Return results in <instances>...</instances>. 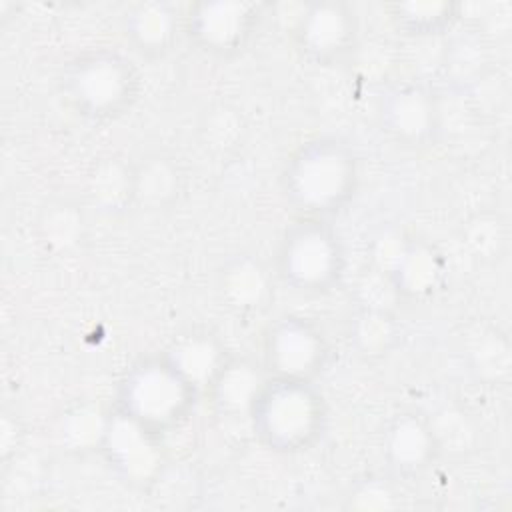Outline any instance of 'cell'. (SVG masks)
Returning <instances> with one entry per match:
<instances>
[{
    "label": "cell",
    "mask_w": 512,
    "mask_h": 512,
    "mask_svg": "<svg viewBox=\"0 0 512 512\" xmlns=\"http://www.w3.org/2000/svg\"><path fill=\"white\" fill-rule=\"evenodd\" d=\"M254 430L274 450H298L322 430V398L306 378L276 376L252 402Z\"/></svg>",
    "instance_id": "1"
},
{
    "label": "cell",
    "mask_w": 512,
    "mask_h": 512,
    "mask_svg": "<svg viewBox=\"0 0 512 512\" xmlns=\"http://www.w3.org/2000/svg\"><path fill=\"white\" fill-rule=\"evenodd\" d=\"M286 194L310 214L336 210L354 190L356 166L348 148L336 140L308 142L284 174Z\"/></svg>",
    "instance_id": "2"
},
{
    "label": "cell",
    "mask_w": 512,
    "mask_h": 512,
    "mask_svg": "<svg viewBox=\"0 0 512 512\" xmlns=\"http://www.w3.org/2000/svg\"><path fill=\"white\" fill-rule=\"evenodd\" d=\"M194 380L176 360L142 362L124 384V414L140 428L178 422L190 406Z\"/></svg>",
    "instance_id": "3"
},
{
    "label": "cell",
    "mask_w": 512,
    "mask_h": 512,
    "mask_svg": "<svg viewBox=\"0 0 512 512\" xmlns=\"http://www.w3.org/2000/svg\"><path fill=\"white\" fill-rule=\"evenodd\" d=\"M124 58L112 52H98L78 58L68 74L70 98L84 114L114 116L134 94V72Z\"/></svg>",
    "instance_id": "4"
},
{
    "label": "cell",
    "mask_w": 512,
    "mask_h": 512,
    "mask_svg": "<svg viewBox=\"0 0 512 512\" xmlns=\"http://www.w3.org/2000/svg\"><path fill=\"white\" fill-rule=\"evenodd\" d=\"M280 260V274L300 290H324L342 270L338 238L318 222H302L292 228L282 244Z\"/></svg>",
    "instance_id": "5"
},
{
    "label": "cell",
    "mask_w": 512,
    "mask_h": 512,
    "mask_svg": "<svg viewBox=\"0 0 512 512\" xmlns=\"http://www.w3.org/2000/svg\"><path fill=\"white\" fill-rule=\"evenodd\" d=\"M326 346L322 334L300 320H286L268 336L266 356L278 376L306 378L322 364Z\"/></svg>",
    "instance_id": "6"
},
{
    "label": "cell",
    "mask_w": 512,
    "mask_h": 512,
    "mask_svg": "<svg viewBox=\"0 0 512 512\" xmlns=\"http://www.w3.org/2000/svg\"><path fill=\"white\" fill-rule=\"evenodd\" d=\"M254 6L238 2L202 4L190 16V36L194 34L202 46L226 52L246 40L252 28Z\"/></svg>",
    "instance_id": "7"
},
{
    "label": "cell",
    "mask_w": 512,
    "mask_h": 512,
    "mask_svg": "<svg viewBox=\"0 0 512 512\" xmlns=\"http://www.w3.org/2000/svg\"><path fill=\"white\" fill-rule=\"evenodd\" d=\"M302 22V44L320 56H332L344 50L350 40V14L340 4H318ZM354 32V30H352Z\"/></svg>",
    "instance_id": "8"
},
{
    "label": "cell",
    "mask_w": 512,
    "mask_h": 512,
    "mask_svg": "<svg viewBox=\"0 0 512 512\" xmlns=\"http://www.w3.org/2000/svg\"><path fill=\"white\" fill-rule=\"evenodd\" d=\"M434 108L416 88H404L390 98L386 118L394 130L404 136H420L428 130Z\"/></svg>",
    "instance_id": "9"
},
{
    "label": "cell",
    "mask_w": 512,
    "mask_h": 512,
    "mask_svg": "<svg viewBox=\"0 0 512 512\" xmlns=\"http://www.w3.org/2000/svg\"><path fill=\"white\" fill-rule=\"evenodd\" d=\"M128 30L146 50H162L172 38L174 18L164 4H142L130 14Z\"/></svg>",
    "instance_id": "10"
},
{
    "label": "cell",
    "mask_w": 512,
    "mask_h": 512,
    "mask_svg": "<svg viewBox=\"0 0 512 512\" xmlns=\"http://www.w3.org/2000/svg\"><path fill=\"white\" fill-rule=\"evenodd\" d=\"M430 440L432 438L424 426L414 420H402L392 434L390 452L396 462H402L398 466H418L428 454Z\"/></svg>",
    "instance_id": "11"
}]
</instances>
